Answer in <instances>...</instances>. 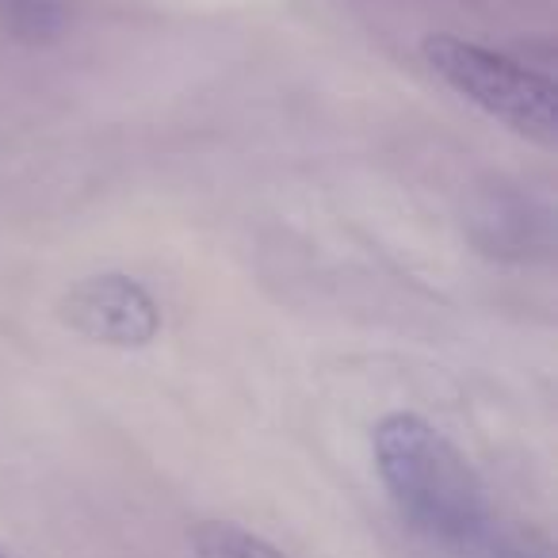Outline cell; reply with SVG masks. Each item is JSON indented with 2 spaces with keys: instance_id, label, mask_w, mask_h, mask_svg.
Instances as JSON below:
<instances>
[{
  "instance_id": "cell-1",
  "label": "cell",
  "mask_w": 558,
  "mask_h": 558,
  "mask_svg": "<svg viewBox=\"0 0 558 558\" xmlns=\"http://www.w3.org/2000/svg\"><path fill=\"white\" fill-rule=\"evenodd\" d=\"M375 471L417 532L440 543H474L486 527V494L471 459L421 413L395 410L372 428Z\"/></svg>"
},
{
  "instance_id": "cell-2",
  "label": "cell",
  "mask_w": 558,
  "mask_h": 558,
  "mask_svg": "<svg viewBox=\"0 0 558 558\" xmlns=\"http://www.w3.org/2000/svg\"><path fill=\"white\" fill-rule=\"evenodd\" d=\"M421 58L444 85L456 88L489 119L505 123L535 146H558V88L550 77L448 32L425 35Z\"/></svg>"
},
{
  "instance_id": "cell-3",
  "label": "cell",
  "mask_w": 558,
  "mask_h": 558,
  "mask_svg": "<svg viewBox=\"0 0 558 558\" xmlns=\"http://www.w3.org/2000/svg\"><path fill=\"white\" fill-rule=\"evenodd\" d=\"M62 318L70 329L111 349H146L161 333V306L138 279L104 271L81 279L62 299Z\"/></svg>"
},
{
  "instance_id": "cell-4",
  "label": "cell",
  "mask_w": 558,
  "mask_h": 558,
  "mask_svg": "<svg viewBox=\"0 0 558 558\" xmlns=\"http://www.w3.org/2000/svg\"><path fill=\"white\" fill-rule=\"evenodd\" d=\"M195 558H288L268 539L253 535L248 527L233 524V520H203L187 532Z\"/></svg>"
},
{
  "instance_id": "cell-5",
  "label": "cell",
  "mask_w": 558,
  "mask_h": 558,
  "mask_svg": "<svg viewBox=\"0 0 558 558\" xmlns=\"http://www.w3.org/2000/svg\"><path fill=\"white\" fill-rule=\"evenodd\" d=\"M65 0H0V27L20 43H54L65 27Z\"/></svg>"
},
{
  "instance_id": "cell-6",
  "label": "cell",
  "mask_w": 558,
  "mask_h": 558,
  "mask_svg": "<svg viewBox=\"0 0 558 558\" xmlns=\"http://www.w3.org/2000/svg\"><path fill=\"white\" fill-rule=\"evenodd\" d=\"M501 558H532V555H520V550H505Z\"/></svg>"
},
{
  "instance_id": "cell-7",
  "label": "cell",
  "mask_w": 558,
  "mask_h": 558,
  "mask_svg": "<svg viewBox=\"0 0 558 558\" xmlns=\"http://www.w3.org/2000/svg\"><path fill=\"white\" fill-rule=\"evenodd\" d=\"M0 558H9V555H4V550H0Z\"/></svg>"
}]
</instances>
